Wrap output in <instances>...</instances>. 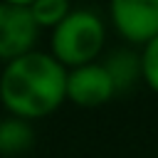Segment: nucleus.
<instances>
[{
	"label": "nucleus",
	"instance_id": "1a4fd4ad",
	"mask_svg": "<svg viewBox=\"0 0 158 158\" xmlns=\"http://www.w3.org/2000/svg\"><path fill=\"white\" fill-rule=\"evenodd\" d=\"M141 77L153 91H158V37L148 42L141 54Z\"/></svg>",
	"mask_w": 158,
	"mask_h": 158
},
{
	"label": "nucleus",
	"instance_id": "423d86ee",
	"mask_svg": "<svg viewBox=\"0 0 158 158\" xmlns=\"http://www.w3.org/2000/svg\"><path fill=\"white\" fill-rule=\"evenodd\" d=\"M35 141V131L22 118H5L0 121V156H20Z\"/></svg>",
	"mask_w": 158,
	"mask_h": 158
},
{
	"label": "nucleus",
	"instance_id": "f257e3e1",
	"mask_svg": "<svg viewBox=\"0 0 158 158\" xmlns=\"http://www.w3.org/2000/svg\"><path fill=\"white\" fill-rule=\"evenodd\" d=\"M67 67L52 54L32 49L5 64L0 101L15 118H42L67 99Z\"/></svg>",
	"mask_w": 158,
	"mask_h": 158
},
{
	"label": "nucleus",
	"instance_id": "39448f33",
	"mask_svg": "<svg viewBox=\"0 0 158 158\" xmlns=\"http://www.w3.org/2000/svg\"><path fill=\"white\" fill-rule=\"evenodd\" d=\"M116 94V84L104 64H84L67 74V99L77 106H99Z\"/></svg>",
	"mask_w": 158,
	"mask_h": 158
},
{
	"label": "nucleus",
	"instance_id": "6e6552de",
	"mask_svg": "<svg viewBox=\"0 0 158 158\" xmlns=\"http://www.w3.org/2000/svg\"><path fill=\"white\" fill-rule=\"evenodd\" d=\"M30 12H32L37 27H57L72 12V7L67 0H32Z\"/></svg>",
	"mask_w": 158,
	"mask_h": 158
},
{
	"label": "nucleus",
	"instance_id": "0eeeda50",
	"mask_svg": "<svg viewBox=\"0 0 158 158\" xmlns=\"http://www.w3.org/2000/svg\"><path fill=\"white\" fill-rule=\"evenodd\" d=\"M104 67L109 69V74H111V79L116 84V91H121V89L131 86L138 79V74H141V57L133 54V52H114Z\"/></svg>",
	"mask_w": 158,
	"mask_h": 158
},
{
	"label": "nucleus",
	"instance_id": "f03ea898",
	"mask_svg": "<svg viewBox=\"0 0 158 158\" xmlns=\"http://www.w3.org/2000/svg\"><path fill=\"white\" fill-rule=\"evenodd\" d=\"M104 22L91 10H72L52 32V57L62 67H84L104 47Z\"/></svg>",
	"mask_w": 158,
	"mask_h": 158
},
{
	"label": "nucleus",
	"instance_id": "7ed1b4c3",
	"mask_svg": "<svg viewBox=\"0 0 158 158\" xmlns=\"http://www.w3.org/2000/svg\"><path fill=\"white\" fill-rule=\"evenodd\" d=\"M40 27L30 12L27 0L0 2V59L12 62L32 52Z\"/></svg>",
	"mask_w": 158,
	"mask_h": 158
},
{
	"label": "nucleus",
	"instance_id": "20e7f679",
	"mask_svg": "<svg viewBox=\"0 0 158 158\" xmlns=\"http://www.w3.org/2000/svg\"><path fill=\"white\" fill-rule=\"evenodd\" d=\"M109 10L123 40L148 44L158 37V0H114Z\"/></svg>",
	"mask_w": 158,
	"mask_h": 158
}]
</instances>
